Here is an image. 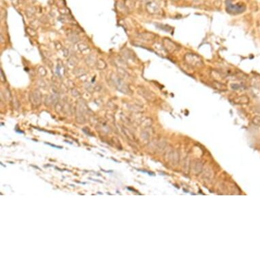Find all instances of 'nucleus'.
Listing matches in <instances>:
<instances>
[{
	"label": "nucleus",
	"mask_w": 260,
	"mask_h": 260,
	"mask_svg": "<svg viewBox=\"0 0 260 260\" xmlns=\"http://www.w3.org/2000/svg\"><path fill=\"white\" fill-rule=\"evenodd\" d=\"M184 59H185V61L187 64L194 67H199L203 65V62H202L200 57L193 53L186 54L185 57H184Z\"/></svg>",
	"instance_id": "f257e3e1"
},
{
	"label": "nucleus",
	"mask_w": 260,
	"mask_h": 260,
	"mask_svg": "<svg viewBox=\"0 0 260 260\" xmlns=\"http://www.w3.org/2000/svg\"><path fill=\"white\" fill-rule=\"evenodd\" d=\"M245 10V6L242 4L240 5V3H236V4H233L232 2L230 3H227V10L228 12H230L232 14H238L244 12Z\"/></svg>",
	"instance_id": "f03ea898"
},
{
	"label": "nucleus",
	"mask_w": 260,
	"mask_h": 260,
	"mask_svg": "<svg viewBox=\"0 0 260 260\" xmlns=\"http://www.w3.org/2000/svg\"><path fill=\"white\" fill-rule=\"evenodd\" d=\"M164 44L165 46V49L167 50V51L169 53H174L175 50H177V46H176V44L168 38H165L164 39Z\"/></svg>",
	"instance_id": "7ed1b4c3"
},
{
	"label": "nucleus",
	"mask_w": 260,
	"mask_h": 260,
	"mask_svg": "<svg viewBox=\"0 0 260 260\" xmlns=\"http://www.w3.org/2000/svg\"><path fill=\"white\" fill-rule=\"evenodd\" d=\"M234 102L237 104H247L249 102V98L247 95H241L234 99Z\"/></svg>",
	"instance_id": "20e7f679"
},
{
	"label": "nucleus",
	"mask_w": 260,
	"mask_h": 260,
	"mask_svg": "<svg viewBox=\"0 0 260 260\" xmlns=\"http://www.w3.org/2000/svg\"><path fill=\"white\" fill-rule=\"evenodd\" d=\"M212 85L213 86V87L218 89L219 91H225L227 90V86L225 84H223V83H221L219 81H214L212 83Z\"/></svg>",
	"instance_id": "39448f33"
},
{
	"label": "nucleus",
	"mask_w": 260,
	"mask_h": 260,
	"mask_svg": "<svg viewBox=\"0 0 260 260\" xmlns=\"http://www.w3.org/2000/svg\"><path fill=\"white\" fill-rule=\"evenodd\" d=\"M253 123L256 125H260V117H255L253 118Z\"/></svg>",
	"instance_id": "423d86ee"
},
{
	"label": "nucleus",
	"mask_w": 260,
	"mask_h": 260,
	"mask_svg": "<svg viewBox=\"0 0 260 260\" xmlns=\"http://www.w3.org/2000/svg\"><path fill=\"white\" fill-rule=\"evenodd\" d=\"M45 144H48V145H50V146H53L54 148H56V149H63V147L59 146H56V145H55V144H50V143H46V142Z\"/></svg>",
	"instance_id": "0eeeda50"
}]
</instances>
